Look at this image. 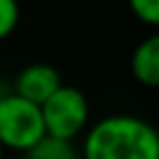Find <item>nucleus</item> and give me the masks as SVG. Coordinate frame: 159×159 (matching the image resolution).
I'll list each match as a JSON object with an SVG mask.
<instances>
[{"instance_id": "1", "label": "nucleus", "mask_w": 159, "mask_h": 159, "mask_svg": "<svg viewBox=\"0 0 159 159\" xmlns=\"http://www.w3.org/2000/svg\"><path fill=\"white\" fill-rule=\"evenodd\" d=\"M80 159H159L157 129L136 115H108L87 126Z\"/></svg>"}, {"instance_id": "8", "label": "nucleus", "mask_w": 159, "mask_h": 159, "mask_svg": "<svg viewBox=\"0 0 159 159\" xmlns=\"http://www.w3.org/2000/svg\"><path fill=\"white\" fill-rule=\"evenodd\" d=\"M136 19H140L148 26L159 24V0H126Z\"/></svg>"}, {"instance_id": "4", "label": "nucleus", "mask_w": 159, "mask_h": 159, "mask_svg": "<svg viewBox=\"0 0 159 159\" xmlns=\"http://www.w3.org/2000/svg\"><path fill=\"white\" fill-rule=\"evenodd\" d=\"M61 82V75L54 66L49 63H30L16 75L14 80V94L21 98L30 101L35 105H42L52 94H54Z\"/></svg>"}, {"instance_id": "2", "label": "nucleus", "mask_w": 159, "mask_h": 159, "mask_svg": "<svg viewBox=\"0 0 159 159\" xmlns=\"http://www.w3.org/2000/svg\"><path fill=\"white\" fill-rule=\"evenodd\" d=\"M40 112H42L45 136L73 143L75 138H80L87 131L91 110L84 91H80L77 87L70 84H61L40 105Z\"/></svg>"}, {"instance_id": "3", "label": "nucleus", "mask_w": 159, "mask_h": 159, "mask_svg": "<svg viewBox=\"0 0 159 159\" xmlns=\"http://www.w3.org/2000/svg\"><path fill=\"white\" fill-rule=\"evenodd\" d=\"M45 138L40 105L16 96L14 91L0 96V148L24 154Z\"/></svg>"}, {"instance_id": "9", "label": "nucleus", "mask_w": 159, "mask_h": 159, "mask_svg": "<svg viewBox=\"0 0 159 159\" xmlns=\"http://www.w3.org/2000/svg\"><path fill=\"white\" fill-rule=\"evenodd\" d=\"M2 157H5V150H2V148H0V159H2Z\"/></svg>"}, {"instance_id": "6", "label": "nucleus", "mask_w": 159, "mask_h": 159, "mask_svg": "<svg viewBox=\"0 0 159 159\" xmlns=\"http://www.w3.org/2000/svg\"><path fill=\"white\" fill-rule=\"evenodd\" d=\"M21 159H80V150L70 140H59V138L45 136L30 150H26L21 154Z\"/></svg>"}, {"instance_id": "7", "label": "nucleus", "mask_w": 159, "mask_h": 159, "mask_svg": "<svg viewBox=\"0 0 159 159\" xmlns=\"http://www.w3.org/2000/svg\"><path fill=\"white\" fill-rule=\"evenodd\" d=\"M19 24V0H0V42L14 33Z\"/></svg>"}, {"instance_id": "5", "label": "nucleus", "mask_w": 159, "mask_h": 159, "mask_svg": "<svg viewBox=\"0 0 159 159\" xmlns=\"http://www.w3.org/2000/svg\"><path fill=\"white\" fill-rule=\"evenodd\" d=\"M129 68L134 80L140 87L154 89L159 84V38L157 35H148L136 45Z\"/></svg>"}]
</instances>
